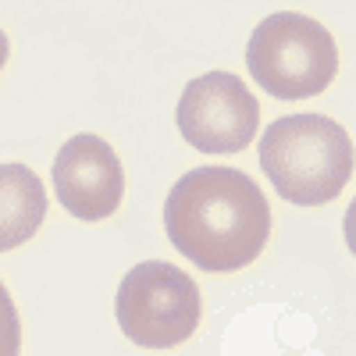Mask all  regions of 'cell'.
Here are the masks:
<instances>
[{"label":"cell","mask_w":356,"mask_h":356,"mask_svg":"<svg viewBox=\"0 0 356 356\" xmlns=\"http://www.w3.org/2000/svg\"><path fill=\"white\" fill-rule=\"evenodd\" d=\"M171 246L211 275L250 267L271 235V207L239 168H193L164 200Z\"/></svg>","instance_id":"cell-1"},{"label":"cell","mask_w":356,"mask_h":356,"mask_svg":"<svg viewBox=\"0 0 356 356\" xmlns=\"http://www.w3.org/2000/svg\"><path fill=\"white\" fill-rule=\"evenodd\" d=\"M260 168L282 200L300 207L332 203L353 175V139L324 114H289L264 132Z\"/></svg>","instance_id":"cell-2"},{"label":"cell","mask_w":356,"mask_h":356,"mask_svg":"<svg viewBox=\"0 0 356 356\" xmlns=\"http://www.w3.org/2000/svg\"><path fill=\"white\" fill-rule=\"evenodd\" d=\"M246 65L257 86H264L271 97L307 100L335 82L339 47L317 18H307L300 11H278L253 29Z\"/></svg>","instance_id":"cell-3"},{"label":"cell","mask_w":356,"mask_h":356,"mask_svg":"<svg viewBox=\"0 0 356 356\" xmlns=\"http://www.w3.org/2000/svg\"><path fill=\"white\" fill-rule=\"evenodd\" d=\"M114 314L129 342L143 349H175L193 339L203 300L186 271L164 260H146L136 264L118 285Z\"/></svg>","instance_id":"cell-4"},{"label":"cell","mask_w":356,"mask_h":356,"mask_svg":"<svg viewBox=\"0 0 356 356\" xmlns=\"http://www.w3.org/2000/svg\"><path fill=\"white\" fill-rule=\"evenodd\" d=\"M178 132L203 154H239L260 129V104L232 72H207L182 89Z\"/></svg>","instance_id":"cell-5"},{"label":"cell","mask_w":356,"mask_h":356,"mask_svg":"<svg viewBox=\"0 0 356 356\" xmlns=\"http://www.w3.org/2000/svg\"><path fill=\"white\" fill-rule=\"evenodd\" d=\"M54 189L61 207L79 221L111 218L125 196V171L114 146L100 136H72L54 161Z\"/></svg>","instance_id":"cell-6"},{"label":"cell","mask_w":356,"mask_h":356,"mask_svg":"<svg viewBox=\"0 0 356 356\" xmlns=\"http://www.w3.org/2000/svg\"><path fill=\"white\" fill-rule=\"evenodd\" d=\"M47 218V189L25 164H0V253L18 250Z\"/></svg>","instance_id":"cell-7"},{"label":"cell","mask_w":356,"mask_h":356,"mask_svg":"<svg viewBox=\"0 0 356 356\" xmlns=\"http://www.w3.org/2000/svg\"><path fill=\"white\" fill-rule=\"evenodd\" d=\"M15 353H22V321L4 282H0V356H15Z\"/></svg>","instance_id":"cell-8"},{"label":"cell","mask_w":356,"mask_h":356,"mask_svg":"<svg viewBox=\"0 0 356 356\" xmlns=\"http://www.w3.org/2000/svg\"><path fill=\"white\" fill-rule=\"evenodd\" d=\"M8 54H11V43H8V36H4V29H0V68L8 65Z\"/></svg>","instance_id":"cell-9"}]
</instances>
